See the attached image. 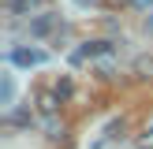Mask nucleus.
<instances>
[{"label": "nucleus", "instance_id": "obj_4", "mask_svg": "<svg viewBox=\"0 0 153 149\" xmlns=\"http://www.w3.org/2000/svg\"><path fill=\"white\" fill-rule=\"evenodd\" d=\"M52 26H56V15H37V19L30 22V34H34V37H45Z\"/></svg>", "mask_w": 153, "mask_h": 149}, {"label": "nucleus", "instance_id": "obj_8", "mask_svg": "<svg viewBox=\"0 0 153 149\" xmlns=\"http://www.w3.org/2000/svg\"><path fill=\"white\" fill-rule=\"evenodd\" d=\"M138 71H142V78H153V60H138Z\"/></svg>", "mask_w": 153, "mask_h": 149}, {"label": "nucleus", "instance_id": "obj_9", "mask_svg": "<svg viewBox=\"0 0 153 149\" xmlns=\"http://www.w3.org/2000/svg\"><path fill=\"white\" fill-rule=\"evenodd\" d=\"M134 4H138L142 11H146V7H153V0H134Z\"/></svg>", "mask_w": 153, "mask_h": 149}, {"label": "nucleus", "instance_id": "obj_6", "mask_svg": "<svg viewBox=\"0 0 153 149\" xmlns=\"http://www.w3.org/2000/svg\"><path fill=\"white\" fill-rule=\"evenodd\" d=\"M11 97H15V86H11V78H4L0 82V104H11Z\"/></svg>", "mask_w": 153, "mask_h": 149}, {"label": "nucleus", "instance_id": "obj_5", "mask_svg": "<svg viewBox=\"0 0 153 149\" xmlns=\"http://www.w3.org/2000/svg\"><path fill=\"white\" fill-rule=\"evenodd\" d=\"M37 4H41V0H11L7 7H11V15H30Z\"/></svg>", "mask_w": 153, "mask_h": 149}, {"label": "nucleus", "instance_id": "obj_7", "mask_svg": "<svg viewBox=\"0 0 153 149\" xmlns=\"http://www.w3.org/2000/svg\"><path fill=\"white\" fill-rule=\"evenodd\" d=\"M56 93H60V101H67V97H71V78H60L56 82Z\"/></svg>", "mask_w": 153, "mask_h": 149}, {"label": "nucleus", "instance_id": "obj_3", "mask_svg": "<svg viewBox=\"0 0 153 149\" xmlns=\"http://www.w3.org/2000/svg\"><path fill=\"white\" fill-rule=\"evenodd\" d=\"M37 108H41L45 116H52V112L60 108V93H56V89H45V93H37Z\"/></svg>", "mask_w": 153, "mask_h": 149}, {"label": "nucleus", "instance_id": "obj_1", "mask_svg": "<svg viewBox=\"0 0 153 149\" xmlns=\"http://www.w3.org/2000/svg\"><path fill=\"white\" fill-rule=\"evenodd\" d=\"M45 60L49 56H45L41 49H11V63L15 67H41Z\"/></svg>", "mask_w": 153, "mask_h": 149}, {"label": "nucleus", "instance_id": "obj_2", "mask_svg": "<svg viewBox=\"0 0 153 149\" xmlns=\"http://www.w3.org/2000/svg\"><path fill=\"white\" fill-rule=\"evenodd\" d=\"M108 52V41H86L79 52H75V63H82V60H94V56H105Z\"/></svg>", "mask_w": 153, "mask_h": 149}]
</instances>
